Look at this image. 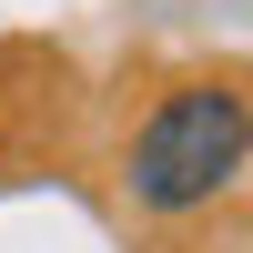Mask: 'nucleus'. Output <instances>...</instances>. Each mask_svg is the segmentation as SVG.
<instances>
[{
    "instance_id": "1",
    "label": "nucleus",
    "mask_w": 253,
    "mask_h": 253,
    "mask_svg": "<svg viewBox=\"0 0 253 253\" xmlns=\"http://www.w3.org/2000/svg\"><path fill=\"white\" fill-rule=\"evenodd\" d=\"M253 152V112L233 81H182V91L152 101V122L132 132V203L142 213H203L213 193H233Z\"/></svg>"
}]
</instances>
